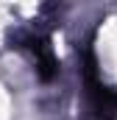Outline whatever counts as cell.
Listing matches in <instances>:
<instances>
[{
  "label": "cell",
  "mask_w": 117,
  "mask_h": 120,
  "mask_svg": "<svg viewBox=\"0 0 117 120\" xmlns=\"http://www.w3.org/2000/svg\"><path fill=\"white\" fill-rule=\"evenodd\" d=\"M22 42H25V48L31 50V56L36 61V73H39L45 81H50V78L56 75V70H58V61H56V56H53L50 42H48L45 36H36V34L25 36Z\"/></svg>",
  "instance_id": "6da1fadb"
}]
</instances>
